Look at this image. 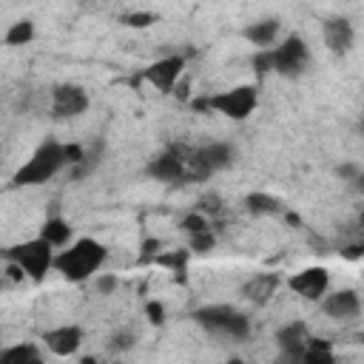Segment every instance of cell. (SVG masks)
I'll return each instance as SVG.
<instances>
[{
	"mask_svg": "<svg viewBox=\"0 0 364 364\" xmlns=\"http://www.w3.org/2000/svg\"><path fill=\"white\" fill-rule=\"evenodd\" d=\"M105 259H108L105 245L85 236V239L71 242L65 250L54 256V270L68 282H85L105 264Z\"/></svg>",
	"mask_w": 364,
	"mask_h": 364,
	"instance_id": "cell-1",
	"label": "cell"
},
{
	"mask_svg": "<svg viewBox=\"0 0 364 364\" xmlns=\"http://www.w3.org/2000/svg\"><path fill=\"white\" fill-rule=\"evenodd\" d=\"M65 142L48 139L43 145H37V151L31 154V159L26 165H20L11 176V188H31V185H46L51 176H57L65 168Z\"/></svg>",
	"mask_w": 364,
	"mask_h": 364,
	"instance_id": "cell-2",
	"label": "cell"
},
{
	"mask_svg": "<svg viewBox=\"0 0 364 364\" xmlns=\"http://www.w3.org/2000/svg\"><path fill=\"white\" fill-rule=\"evenodd\" d=\"M54 256H57L54 253V245L46 242L40 233L34 239H26V242H20V245H14V247L6 250V259L9 262H17L31 282H43L46 273L54 270Z\"/></svg>",
	"mask_w": 364,
	"mask_h": 364,
	"instance_id": "cell-3",
	"label": "cell"
},
{
	"mask_svg": "<svg viewBox=\"0 0 364 364\" xmlns=\"http://www.w3.org/2000/svg\"><path fill=\"white\" fill-rule=\"evenodd\" d=\"M193 318L208 330V333H222L228 338H245L250 333V318L230 304H208L193 313Z\"/></svg>",
	"mask_w": 364,
	"mask_h": 364,
	"instance_id": "cell-4",
	"label": "cell"
},
{
	"mask_svg": "<svg viewBox=\"0 0 364 364\" xmlns=\"http://www.w3.org/2000/svg\"><path fill=\"white\" fill-rule=\"evenodd\" d=\"M205 100H208V111L242 122V119H247L256 111V105H259V88L256 85H236V88L210 94Z\"/></svg>",
	"mask_w": 364,
	"mask_h": 364,
	"instance_id": "cell-5",
	"label": "cell"
},
{
	"mask_svg": "<svg viewBox=\"0 0 364 364\" xmlns=\"http://www.w3.org/2000/svg\"><path fill=\"white\" fill-rule=\"evenodd\" d=\"M193 156V148L173 142L171 148H165L162 154H156L154 159H148L145 173L156 182H179V179H191L188 173V162Z\"/></svg>",
	"mask_w": 364,
	"mask_h": 364,
	"instance_id": "cell-6",
	"label": "cell"
},
{
	"mask_svg": "<svg viewBox=\"0 0 364 364\" xmlns=\"http://www.w3.org/2000/svg\"><path fill=\"white\" fill-rule=\"evenodd\" d=\"M233 159H236V148L230 142H208L202 148H193L188 173H191V179H208V176L225 171L228 165H233Z\"/></svg>",
	"mask_w": 364,
	"mask_h": 364,
	"instance_id": "cell-7",
	"label": "cell"
},
{
	"mask_svg": "<svg viewBox=\"0 0 364 364\" xmlns=\"http://www.w3.org/2000/svg\"><path fill=\"white\" fill-rule=\"evenodd\" d=\"M307 63H310V48L299 34H290L273 46V74L296 80L304 74Z\"/></svg>",
	"mask_w": 364,
	"mask_h": 364,
	"instance_id": "cell-8",
	"label": "cell"
},
{
	"mask_svg": "<svg viewBox=\"0 0 364 364\" xmlns=\"http://www.w3.org/2000/svg\"><path fill=\"white\" fill-rule=\"evenodd\" d=\"M182 71H185V57L182 54H168V57H159L156 63H151L142 71V80L151 88H156L159 94H171L176 88Z\"/></svg>",
	"mask_w": 364,
	"mask_h": 364,
	"instance_id": "cell-9",
	"label": "cell"
},
{
	"mask_svg": "<svg viewBox=\"0 0 364 364\" xmlns=\"http://www.w3.org/2000/svg\"><path fill=\"white\" fill-rule=\"evenodd\" d=\"M85 108H88V94L82 85H74V82L54 85V91H51V117L54 119L80 117Z\"/></svg>",
	"mask_w": 364,
	"mask_h": 364,
	"instance_id": "cell-10",
	"label": "cell"
},
{
	"mask_svg": "<svg viewBox=\"0 0 364 364\" xmlns=\"http://www.w3.org/2000/svg\"><path fill=\"white\" fill-rule=\"evenodd\" d=\"M290 290L307 301H321V296L330 290V273L327 267H304L296 276H290Z\"/></svg>",
	"mask_w": 364,
	"mask_h": 364,
	"instance_id": "cell-11",
	"label": "cell"
},
{
	"mask_svg": "<svg viewBox=\"0 0 364 364\" xmlns=\"http://www.w3.org/2000/svg\"><path fill=\"white\" fill-rule=\"evenodd\" d=\"M307 341H310V330H307L304 321H290V324L276 330V344H279V350L287 361H301V355L307 350Z\"/></svg>",
	"mask_w": 364,
	"mask_h": 364,
	"instance_id": "cell-12",
	"label": "cell"
},
{
	"mask_svg": "<svg viewBox=\"0 0 364 364\" xmlns=\"http://www.w3.org/2000/svg\"><path fill=\"white\" fill-rule=\"evenodd\" d=\"M321 37H324V46L333 54H347L353 48L355 31H353V23L347 17H327L321 23Z\"/></svg>",
	"mask_w": 364,
	"mask_h": 364,
	"instance_id": "cell-13",
	"label": "cell"
},
{
	"mask_svg": "<svg viewBox=\"0 0 364 364\" xmlns=\"http://www.w3.org/2000/svg\"><path fill=\"white\" fill-rule=\"evenodd\" d=\"M321 310H324V316L338 318V321L355 318L361 313V299L355 290H333V293L321 296Z\"/></svg>",
	"mask_w": 364,
	"mask_h": 364,
	"instance_id": "cell-14",
	"label": "cell"
},
{
	"mask_svg": "<svg viewBox=\"0 0 364 364\" xmlns=\"http://www.w3.org/2000/svg\"><path fill=\"white\" fill-rule=\"evenodd\" d=\"M43 341H46V347H48L54 355L68 358V355H74V353L80 350V344H82V327H77V324H63V327L46 330V333H43Z\"/></svg>",
	"mask_w": 364,
	"mask_h": 364,
	"instance_id": "cell-15",
	"label": "cell"
},
{
	"mask_svg": "<svg viewBox=\"0 0 364 364\" xmlns=\"http://www.w3.org/2000/svg\"><path fill=\"white\" fill-rule=\"evenodd\" d=\"M279 290V276L276 273H259V276H250L245 284H242V296L253 304H264L273 299V293Z\"/></svg>",
	"mask_w": 364,
	"mask_h": 364,
	"instance_id": "cell-16",
	"label": "cell"
},
{
	"mask_svg": "<svg viewBox=\"0 0 364 364\" xmlns=\"http://www.w3.org/2000/svg\"><path fill=\"white\" fill-rule=\"evenodd\" d=\"M245 40H250L256 48H273L279 40V20H259L245 28Z\"/></svg>",
	"mask_w": 364,
	"mask_h": 364,
	"instance_id": "cell-17",
	"label": "cell"
},
{
	"mask_svg": "<svg viewBox=\"0 0 364 364\" xmlns=\"http://www.w3.org/2000/svg\"><path fill=\"white\" fill-rule=\"evenodd\" d=\"M43 353L37 350V344L26 341V344H11L0 350V364H40Z\"/></svg>",
	"mask_w": 364,
	"mask_h": 364,
	"instance_id": "cell-18",
	"label": "cell"
},
{
	"mask_svg": "<svg viewBox=\"0 0 364 364\" xmlns=\"http://www.w3.org/2000/svg\"><path fill=\"white\" fill-rule=\"evenodd\" d=\"M40 236H43L46 242H51L54 247H65V245L71 242V225H68V219H63V216H48V219L43 222V228H40Z\"/></svg>",
	"mask_w": 364,
	"mask_h": 364,
	"instance_id": "cell-19",
	"label": "cell"
},
{
	"mask_svg": "<svg viewBox=\"0 0 364 364\" xmlns=\"http://www.w3.org/2000/svg\"><path fill=\"white\" fill-rule=\"evenodd\" d=\"M245 208L253 213V216H276L282 213V202L270 193H262V191H253L245 196Z\"/></svg>",
	"mask_w": 364,
	"mask_h": 364,
	"instance_id": "cell-20",
	"label": "cell"
},
{
	"mask_svg": "<svg viewBox=\"0 0 364 364\" xmlns=\"http://www.w3.org/2000/svg\"><path fill=\"white\" fill-rule=\"evenodd\" d=\"M301 361L307 364H333L336 361V353H333V344L327 338H310L307 341V350L301 355Z\"/></svg>",
	"mask_w": 364,
	"mask_h": 364,
	"instance_id": "cell-21",
	"label": "cell"
},
{
	"mask_svg": "<svg viewBox=\"0 0 364 364\" xmlns=\"http://www.w3.org/2000/svg\"><path fill=\"white\" fill-rule=\"evenodd\" d=\"M34 34H37L34 23L23 17V20L11 23V26L6 28V34H3V43H6V46H28V43L34 40Z\"/></svg>",
	"mask_w": 364,
	"mask_h": 364,
	"instance_id": "cell-22",
	"label": "cell"
},
{
	"mask_svg": "<svg viewBox=\"0 0 364 364\" xmlns=\"http://www.w3.org/2000/svg\"><path fill=\"white\" fill-rule=\"evenodd\" d=\"M188 256H191V247H188V250H173V253H156V256H154V262H156V264H162V267H171L173 273H182V270H185Z\"/></svg>",
	"mask_w": 364,
	"mask_h": 364,
	"instance_id": "cell-23",
	"label": "cell"
},
{
	"mask_svg": "<svg viewBox=\"0 0 364 364\" xmlns=\"http://www.w3.org/2000/svg\"><path fill=\"white\" fill-rule=\"evenodd\" d=\"M213 245H216L213 230H199V233H191V236H188V247H191V253H210Z\"/></svg>",
	"mask_w": 364,
	"mask_h": 364,
	"instance_id": "cell-24",
	"label": "cell"
},
{
	"mask_svg": "<svg viewBox=\"0 0 364 364\" xmlns=\"http://www.w3.org/2000/svg\"><path fill=\"white\" fill-rule=\"evenodd\" d=\"M250 65H253V74H256V77L273 74V48H259V51L253 54Z\"/></svg>",
	"mask_w": 364,
	"mask_h": 364,
	"instance_id": "cell-25",
	"label": "cell"
},
{
	"mask_svg": "<svg viewBox=\"0 0 364 364\" xmlns=\"http://www.w3.org/2000/svg\"><path fill=\"white\" fill-rule=\"evenodd\" d=\"M179 228L191 236V233H199V230H210V219L202 210H191L188 216H182V225Z\"/></svg>",
	"mask_w": 364,
	"mask_h": 364,
	"instance_id": "cell-26",
	"label": "cell"
},
{
	"mask_svg": "<svg viewBox=\"0 0 364 364\" xmlns=\"http://www.w3.org/2000/svg\"><path fill=\"white\" fill-rule=\"evenodd\" d=\"M119 23L128 26V28H148V26L156 23V14H151V11H131V14H122Z\"/></svg>",
	"mask_w": 364,
	"mask_h": 364,
	"instance_id": "cell-27",
	"label": "cell"
},
{
	"mask_svg": "<svg viewBox=\"0 0 364 364\" xmlns=\"http://www.w3.org/2000/svg\"><path fill=\"white\" fill-rule=\"evenodd\" d=\"M196 210H202L205 216H216V213H222V199H219V193H213V191L202 193L199 202H196Z\"/></svg>",
	"mask_w": 364,
	"mask_h": 364,
	"instance_id": "cell-28",
	"label": "cell"
},
{
	"mask_svg": "<svg viewBox=\"0 0 364 364\" xmlns=\"http://www.w3.org/2000/svg\"><path fill=\"white\" fill-rule=\"evenodd\" d=\"M131 347H134V333H128V330H119V333H114L108 338V350L111 353H125Z\"/></svg>",
	"mask_w": 364,
	"mask_h": 364,
	"instance_id": "cell-29",
	"label": "cell"
},
{
	"mask_svg": "<svg viewBox=\"0 0 364 364\" xmlns=\"http://www.w3.org/2000/svg\"><path fill=\"white\" fill-rule=\"evenodd\" d=\"M94 284H97V290H100L102 296H111V293L117 290V284H119V279H117L114 273H100Z\"/></svg>",
	"mask_w": 364,
	"mask_h": 364,
	"instance_id": "cell-30",
	"label": "cell"
},
{
	"mask_svg": "<svg viewBox=\"0 0 364 364\" xmlns=\"http://www.w3.org/2000/svg\"><path fill=\"white\" fill-rule=\"evenodd\" d=\"M85 159V148L80 142H65V162L68 165H80Z\"/></svg>",
	"mask_w": 364,
	"mask_h": 364,
	"instance_id": "cell-31",
	"label": "cell"
},
{
	"mask_svg": "<svg viewBox=\"0 0 364 364\" xmlns=\"http://www.w3.org/2000/svg\"><path fill=\"white\" fill-rule=\"evenodd\" d=\"M145 316H148L151 324H162V321H165V307H162L159 301H148V304H145Z\"/></svg>",
	"mask_w": 364,
	"mask_h": 364,
	"instance_id": "cell-32",
	"label": "cell"
},
{
	"mask_svg": "<svg viewBox=\"0 0 364 364\" xmlns=\"http://www.w3.org/2000/svg\"><path fill=\"white\" fill-rule=\"evenodd\" d=\"M358 173H361V171H358L353 162H344V165H338V168H336V176H341V179H347V182H353Z\"/></svg>",
	"mask_w": 364,
	"mask_h": 364,
	"instance_id": "cell-33",
	"label": "cell"
},
{
	"mask_svg": "<svg viewBox=\"0 0 364 364\" xmlns=\"http://www.w3.org/2000/svg\"><path fill=\"white\" fill-rule=\"evenodd\" d=\"M162 250V242L159 239H145L142 242V259H151V256H156Z\"/></svg>",
	"mask_w": 364,
	"mask_h": 364,
	"instance_id": "cell-34",
	"label": "cell"
},
{
	"mask_svg": "<svg viewBox=\"0 0 364 364\" xmlns=\"http://www.w3.org/2000/svg\"><path fill=\"white\" fill-rule=\"evenodd\" d=\"M347 259H358V256H364V245H350V247H344L341 250Z\"/></svg>",
	"mask_w": 364,
	"mask_h": 364,
	"instance_id": "cell-35",
	"label": "cell"
},
{
	"mask_svg": "<svg viewBox=\"0 0 364 364\" xmlns=\"http://www.w3.org/2000/svg\"><path fill=\"white\" fill-rule=\"evenodd\" d=\"M353 188H355L358 193H364V171H361V173H358V176L353 179Z\"/></svg>",
	"mask_w": 364,
	"mask_h": 364,
	"instance_id": "cell-36",
	"label": "cell"
},
{
	"mask_svg": "<svg viewBox=\"0 0 364 364\" xmlns=\"http://www.w3.org/2000/svg\"><path fill=\"white\" fill-rule=\"evenodd\" d=\"M284 219H287V222H290V225H299V222H301V219H299V213H287V216H284Z\"/></svg>",
	"mask_w": 364,
	"mask_h": 364,
	"instance_id": "cell-37",
	"label": "cell"
},
{
	"mask_svg": "<svg viewBox=\"0 0 364 364\" xmlns=\"http://www.w3.org/2000/svg\"><path fill=\"white\" fill-rule=\"evenodd\" d=\"M358 230L364 233V208H361V213H358Z\"/></svg>",
	"mask_w": 364,
	"mask_h": 364,
	"instance_id": "cell-38",
	"label": "cell"
},
{
	"mask_svg": "<svg viewBox=\"0 0 364 364\" xmlns=\"http://www.w3.org/2000/svg\"><path fill=\"white\" fill-rule=\"evenodd\" d=\"M355 338H358V341H361V344H364V333H358V336H355Z\"/></svg>",
	"mask_w": 364,
	"mask_h": 364,
	"instance_id": "cell-39",
	"label": "cell"
},
{
	"mask_svg": "<svg viewBox=\"0 0 364 364\" xmlns=\"http://www.w3.org/2000/svg\"><path fill=\"white\" fill-rule=\"evenodd\" d=\"M358 131H361V134H364V119H361V122H358Z\"/></svg>",
	"mask_w": 364,
	"mask_h": 364,
	"instance_id": "cell-40",
	"label": "cell"
}]
</instances>
